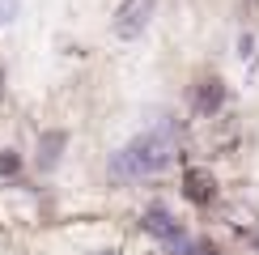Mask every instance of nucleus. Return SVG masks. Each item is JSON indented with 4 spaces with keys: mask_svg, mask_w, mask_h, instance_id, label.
<instances>
[{
    "mask_svg": "<svg viewBox=\"0 0 259 255\" xmlns=\"http://www.w3.org/2000/svg\"><path fill=\"white\" fill-rule=\"evenodd\" d=\"M145 230L153 234V238L170 242V247H179V251L187 247V238H183V226H179L175 217H170L166 208H149V212H145Z\"/></svg>",
    "mask_w": 259,
    "mask_h": 255,
    "instance_id": "7ed1b4c3",
    "label": "nucleus"
},
{
    "mask_svg": "<svg viewBox=\"0 0 259 255\" xmlns=\"http://www.w3.org/2000/svg\"><path fill=\"white\" fill-rule=\"evenodd\" d=\"M17 170V153L13 149H0V175H13Z\"/></svg>",
    "mask_w": 259,
    "mask_h": 255,
    "instance_id": "0eeeda50",
    "label": "nucleus"
},
{
    "mask_svg": "<svg viewBox=\"0 0 259 255\" xmlns=\"http://www.w3.org/2000/svg\"><path fill=\"white\" fill-rule=\"evenodd\" d=\"M221 102H225V85H221L217 77H212V81H200V90H196V115H217Z\"/></svg>",
    "mask_w": 259,
    "mask_h": 255,
    "instance_id": "20e7f679",
    "label": "nucleus"
},
{
    "mask_svg": "<svg viewBox=\"0 0 259 255\" xmlns=\"http://www.w3.org/2000/svg\"><path fill=\"white\" fill-rule=\"evenodd\" d=\"M60 149H64V132H51L47 141H42V149H38V166L51 170V166H56V157H60Z\"/></svg>",
    "mask_w": 259,
    "mask_h": 255,
    "instance_id": "423d86ee",
    "label": "nucleus"
},
{
    "mask_svg": "<svg viewBox=\"0 0 259 255\" xmlns=\"http://www.w3.org/2000/svg\"><path fill=\"white\" fill-rule=\"evenodd\" d=\"M17 17V0H0V26Z\"/></svg>",
    "mask_w": 259,
    "mask_h": 255,
    "instance_id": "6e6552de",
    "label": "nucleus"
},
{
    "mask_svg": "<svg viewBox=\"0 0 259 255\" xmlns=\"http://www.w3.org/2000/svg\"><path fill=\"white\" fill-rule=\"evenodd\" d=\"M153 9H157V0H123V5L115 9V17H111L115 38H136V34H145Z\"/></svg>",
    "mask_w": 259,
    "mask_h": 255,
    "instance_id": "f03ea898",
    "label": "nucleus"
},
{
    "mask_svg": "<svg viewBox=\"0 0 259 255\" xmlns=\"http://www.w3.org/2000/svg\"><path fill=\"white\" fill-rule=\"evenodd\" d=\"M183 191H187V200H196V204H208L217 183H212L208 170H187V179H183Z\"/></svg>",
    "mask_w": 259,
    "mask_h": 255,
    "instance_id": "39448f33",
    "label": "nucleus"
},
{
    "mask_svg": "<svg viewBox=\"0 0 259 255\" xmlns=\"http://www.w3.org/2000/svg\"><path fill=\"white\" fill-rule=\"evenodd\" d=\"M179 153V141H175V128L161 123V128H149L140 132L136 141H127L111 162V175L115 179H145V175H157L175 162Z\"/></svg>",
    "mask_w": 259,
    "mask_h": 255,
    "instance_id": "f257e3e1",
    "label": "nucleus"
}]
</instances>
